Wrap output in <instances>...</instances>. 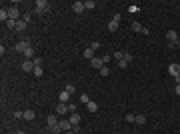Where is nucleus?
<instances>
[{"mask_svg": "<svg viewBox=\"0 0 180 134\" xmlns=\"http://www.w3.org/2000/svg\"><path fill=\"white\" fill-rule=\"evenodd\" d=\"M66 134H76V132H74V130H70V132H66Z\"/></svg>", "mask_w": 180, "mask_h": 134, "instance_id": "nucleus-38", "label": "nucleus"}, {"mask_svg": "<svg viewBox=\"0 0 180 134\" xmlns=\"http://www.w3.org/2000/svg\"><path fill=\"white\" fill-rule=\"evenodd\" d=\"M84 8H86V10H92V8H96V2H94V0H86V2H84Z\"/></svg>", "mask_w": 180, "mask_h": 134, "instance_id": "nucleus-20", "label": "nucleus"}, {"mask_svg": "<svg viewBox=\"0 0 180 134\" xmlns=\"http://www.w3.org/2000/svg\"><path fill=\"white\" fill-rule=\"evenodd\" d=\"M58 100H60V102H64V104H66V102H70V94H68L66 90H64V92H60Z\"/></svg>", "mask_w": 180, "mask_h": 134, "instance_id": "nucleus-14", "label": "nucleus"}, {"mask_svg": "<svg viewBox=\"0 0 180 134\" xmlns=\"http://www.w3.org/2000/svg\"><path fill=\"white\" fill-rule=\"evenodd\" d=\"M46 122H48V128H50V130H52V128H56L58 126V118H56V116H54V114H50V116H48L46 118Z\"/></svg>", "mask_w": 180, "mask_h": 134, "instance_id": "nucleus-9", "label": "nucleus"}, {"mask_svg": "<svg viewBox=\"0 0 180 134\" xmlns=\"http://www.w3.org/2000/svg\"><path fill=\"white\" fill-rule=\"evenodd\" d=\"M112 58H114V60H116V62L124 60V52H114V54H112Z\"/></svg>", "mask_w": 180, "mask_h": 134, "instance_id": "nucleus-21", "label": "nucleus"}, {"mask_svg": "<svg viewBox=\"0 0 180 134\" xmlns=\"http://www.w3.org/2000/svg\"><path fill=\"white\" fill-rule=\"evenodd\" d=\"M66 112H68V104L58 102V104H56V114H66Z\"/></svg>", "mask_w": 180, "mask_h": 134, "instance_id": "nucleus-12", "label": "nucleus"}, {"mask_svg": "<svg viewBox=\"0 0 180 134\" xmlns=\"http://www.w3.org/2000/svg\"><path fill=\"white\" fill-rule=\"evenodd\" d=\"M14 118H18V120L22 118V120H24V112H20V110H18V112H14Z\"/></svg>", "mask_w": 180, "mask_h": 134, "instance_id": "nucleus-32", "label": "nucleus"}, {"mask_svg": "<svg viewBox=\"0 0 180 134\" xmlns=\"http://www.w3.org/2000/svg\"><path fill=\"white\" fill-rule=\"evenodd\" d=\"M16 134H26V132H24V130H18V132H16Z\"/></svg>", "mask_w": 180, "mask_h": 134, "instance_id": "nucleus-37", "label": "nucleus"}, {"mask_svg": "<svg viewBox=\"0 0 180 134\" xmlns=\"http://www.w3.org/2000/svg\"><path fill=\"white\" fill-rule=\"evenodd\" d=\"M168 72H170L172 78H176V80L180 82V64H170V66H168Z\"/></svg>", "mask_w": 180, "mask_h": 134, "instance_id": "nucleus-4", "label": "nucleus"}, {"mask_svg": "<svg viewBox=\"0 0 180 134\" xmlns=\"http://www.w3.org/2000/svg\"><path fill=\"white\" fill-rule=\"evenodd\" d=\"M86 108H88V112H96V110H98V104H96V102H92V100H90V102H88V104H86Z\"/></svg>", "mask_w": 180, "mask_h": 134, "instance_id": "nucleus-17", "label": "nucleus"}, {"mask_svg": "<svg viewBox=\"0 0 180 134\" xmlns=\"http://www.w3.org/2000/svg\"><path fill=\"white\" fill-rule=\"evenodd\" d=\"M70 124H72V130L74 132H78V126H80V114L78 112H74V114H70Z\"/></svg>", "mask_w": 180, "mask_h": 134, "instance_id": "nucleus-3", "label": "nucleus"}, {"mask_svg": "<svg viewBox=\"0 0 180 134\" xmlns=\"http://www.w3.org/2000/svg\"><path fill=\"white\" fill-rule=\"evenodd\" d=\"M24 120H34V112L32 110H26V112H24Z\"/></svg>", "mask_w": 180, "mask_h": 134, "instance_id": "nucleus-24", "label": "nucleus"}, {"mask_svg": "<svg viewBox=\"0 0 180 134\" xmlns=\"http://www.w3.org/2000/svg\"><path fill=\"white\" fill-rule=\"evenodd\" d=\"M136 124H144V122H146V116H142V114H136Z\"/></svg>", "mask_w": 180, "mask_h": 134, "instance_id": "nucleus-23", "label": "nucleus"}, {"mask_svg": "<svg viewBox=\"0 0 180 134\" xmlns=\"http://www.w3.org/2000/svg\"><path fill=\"white\" fill-rule=\"evenodd\" d=\"M108 74H110V68H108V66L100 68V76H108Z\"/></svg>", "mask_w": 180, "mask_h": 134, "instance_id": "nucleus-25", "label": "nucleus"}, {"mask_svg": "<svg viewBox=\"0 0 180 134\" xmlns=\"http://www.w3.org/2000/svg\"><path fill=\"white\" fill-rule=\"evenodd\" d=\"M34 62L32 60H24L22 62V72H34Z\"/></svg>", "mask_w": 180, "mask_h": 134, "instance_id": "nucleus-6", "label": "nucleus"}, {"mask_svg": "<svg viewBox=\"0 0 180 134\" xmlns=\"http://www.w3.org/2000/svg\"><path fill=\"white\" fill-rule=\"evenodd\" d=\"M58 126H60V130H62V132H70V130H72V124H70V120H60Z\"/></svg>", "mask_w": 180, "mask_h": 134, "instance_id": "nucleus-8", "label": "nucleus"}, {"mask_svg": "<svg viewBox=\"0 0 180 134\" xmlns=\"http://www.w3.org/2000/svg\"><path fill=\"white\" fill-rule=\"evenodd\" d=\"M124 120H126V122H134V120H136V116H134V114H126V116H124Z\"/></svg>", "mask_w": 180, "mask_h": 134, "instance_id": "nucleus-29", "label": "nucleus"}, {"mask_svg": "<svg viewBox=\"0 0 180 134\" xmlns=\"http://www.w3.org/2000/svg\"><path fill=\"white\" fill-rule=\"evenodd\" d=\"M30 48V40L28 38H24V40H20V42H16V46H14V50L16 52H20V54H24Z\"/></svg>", "mask_w": 180, "mask_h": 134, "instance_id": "nucleus-1", "label": "nucleus"}, {"mask_svg": "<svg viewBox=\"0 0 180 134\" xmlns=\"http://www.w3.org/2000/svg\"><path fill=\"white\" fill-rule=\"evenodd\" d=\"M48 6H50V4H48L46 0H38V2H36V14L48 12Z\"/></svg>", "mask_w": 180, "mask_h": 134, "instance_id": "nucleus-5", "label": "nucleus"}, {"mask_svg": "<svg viewBox=\"0 0 180 134\" xmlns=\"http://www.w3.org/2000/svg\"><path fill=\"white\" fill-rule=\"evenodd\" d=\"M0 20H2V22H8V20H10V16H8V10H4V8L0 10Z\"/></svg>", "mask_w": 180, "mask_h": 134, "instance_id": "nucleus-16", "label": "nucleus"}, {"mask_svg": "<svg viewBox=\"0 0 180 134\" xmlns=\"http://www.w3.org/2000/svg\"><path fill=\"white\" fill-rule=\"evenodd\" d=\"M80 102H82V104H88V102H90V96H88V94H80Z\"/></svg>", "mask_w": 180, "mask_h": 134, "instance_id": "nucleus-22", "label": "nucleus"}, {"mask_svg": "<svg viewBox=\"0 0 180 134\" xmlns=\"http://www.w3.org/2000/svg\"><path fill=\"white\" fill-rule=\"evenodd\" d=\"M30 18H32V16H30V12H26V14H24V18H22V20H24V22L28 24V22H30Z\"/></svg>", "mask_w": 180, "mask_h": 134, "instance_id": "nucleus-34", "label": "nucleus"}, {"mask_svg": "<svg viewBox=\"0 0 180 134\" xmlns=\"http://www.w3.org/2000/svg\"><path fill=\"white\" fill-rule=\"evenodd\" d=\"M74 90H76V88H74L72 84H68V86H66V92H68V94H74Z\"/></svg>", "mask_w": 180, "mask_h": 134, "instance_id": "nucleus-33", "label": "nucleus"}, {"mask_svg": "<svg viewBox=\"0 0 180 134\" xmlns=\"http://www.w3.org/2000/svg\"><path fill=\"white\" fill-rule=\"evenodd\" d=\"M72 10L76 14H80V12H84V2H80V0H76V2H72Z\"/></svg>", "mask_w": 180, "mask_h": 134, "instance_id": "nucleus-11", "label": "nucleus"}, {"mask_svg": "<svg viewBox=\"0 0 180 134\" xmlns=\"http://www.w3.org/2000/svg\"><path fill=\"white\" fill-rule=\"evenodd\" d=\"M118 24H120V14L116 12L114 14V18L108 22V30H110V32H116V30H118Z\"/></svg>", "mask_w": 180, "mask_h": 134, "instance_id": "nucleus-2", "label": "nucleus"}, {"mask_svg": "<svg viewBox=\"0 0 180 134\" xmlns=\"http://www.w3.org/2000/svg\"><path fill=\"white\" fill-rule=\"evenodd\" d=\"M118 68H122V70H124V68H128V62L126 60H120L118 62Z\"/></svg>", "mask_w": 180, "mask_h": 134, "instance_id": "nucleus-31", "label": "nucleus"}, {"mask_svg": "<svg viewBox=\"0 0 180 134\" xmlns=\"http://www.w3.org/2000/svg\"><path fill=\"white\" fill-rule=\"evenodd\" d=\"M124 60H126L128 64H130V62L134 60V56H132V54H128V52H124Z\"/></svg>", "mask_w": 180, "mask_h": 134, "instance_id": "nucleus-28", "label": "nucleus"}, {"mask_svg": "<svg viewBox=\"0 0 180 134\" xmlns=\"http://www.w3.org/2000/svg\"><path fill=\"white\" fill-rule=\"evenodd\" d=\"M34 66H42V58H40V56H34Z\"/></svg>", "mask_w": 180, "mask_h": 134, "instance_id": "nucleus-27", "label": "nucleus"}, {"mask_svg": "<svg viewBox=\"0 0 180 134\" xmlns=\"http://www.w3.org/2000/svg\"><path fill=\"white\" fill-rule=\"evenodd\" d=\"M132 30L134 32H140V34H148V28H144L140 22H132Z\"/></svg>", "mask_w": 180, "mask_h": 134, "instance_id": "nucleus-10", "label": "nucleus"}, {"mask_svg": "<svg viewBox=\"0 0 180 134\" xmlns=\"http://www.w3.org/2000/svg\"><path fill=\"white\" fill-rule=\"evenodd\" d=\"M34 74H36V78H40V76L44 74V70H42V66H36V68H34Z\"/></svg>", "mask_w": 180, "mask_h": 134, "instance_id": "nucleus-26", "label": "nucleus"}, {"mask_svg": "<svg viewBox=\"0 0 180 134\" xmlns=\"http://www.w3.org/2000/svg\"><path fill=\"white\" fill-rule=\"evenodd\" d=\"M8 16H10V20H18V8L10 6L8 8Z\"/></svg>", "mask_w": 180, "mask_h": 134, "instance_id": "nucleus-13", "label": "nucleus"}, {"mask_svg": "<svg viewBox=\"0 0 180 134\" xmlns=\"http://www.w3.org/2000/svg\"><path fill=\"white\" fill-rule=\"evenodd\" d=\"M68 112H70V114L76 112V104H72V102H70V104H68Z\"/></svg>", "mask_w": 180, "mask_h": 134, "instance_id": "nucleus-30", "label": "nucleus"}, {"mask_svg": "<svg viewBox=\"0 0 180 134\" xmlns=\"http://www.w3.org/2000/svg\"><path fill=\"white\" fill-rule=\"evenodd\" d=\"M90 48H92V50H98V48H100V42H92V46H90Z\"/></svg>", "mask_w": 180, "mask_h": 134, "instance_id": "nucleus-35", "label": "nucleus"}, {"mask_svg": "<svg viewBox=\"0 0 180 134\" xmlns=\"http://www.w3.org/2000/svg\"><path fill=\"white\" fill-rule=\"evenodd\" d=\"M26 26H28V24H26L24 20H18V24H16V30H18V32H24V30H26Z\"/></svg>", "mask_w": 180, "mask_h": 134, "instance_id": "nucleus-18", "label": "nucleus"}, {"mask_svg": "<svg viewBox=\"0 0 180 134\" xmlns=\"http://www.w3.org/2000/svg\"><path fill=\"white\" fill-rule=\"evenodd\" d=\"M84 58H88V60H92L94 58V50L92 48H86V50H84Z\"/></svg>", "mask_w": 180, "mask_h": 134, "instance_id": "nucleus-19", "label": "nucleus"}, {"mask_svg": "<svg viewBox=\"0 0 180 134\" xmlns=\"http://www.w3.org/2000/svg\"><path fill=\"white\" fill-rule=\"evenodd\" d=\"M24 58H26V60H34V48H32V46H30L26 52H24Z\"/></svg>", "mask_w": 180, "mask_h": 134, "instance_id": "nucleus-15", "label": "nucleus"}, {"mask_svg": "<svg viewBox=\"0 0 180 134\" xmlns=\"http://www.w3.org/2000/svg\"><path fill=\"white\" fill-rule=\"evenodd\" d=\"M174 92H176V94H178V96H180V82H178V84H176V88H174Z\"/></svg>", "mask_w": 180, "mask_h": 134, "instance_id": "nucleus-36", "label": "nucleus"}, {"mask_svg": "<svg viewBox=\"0 0 180 134\" xmlns=\"http://www.w3.org/2000/svg\"><path fill=\"white\" fill-rule=\"evenodd\" d=\"M90 66L92 68H102V66H106V64H104V60H102L100 56H94L92 60H90Z\"/></svg>", "mask_w": 180, "mask_h": 134, "instance_id": "nucleus-7", "label": "nucleus"}]
</instances>
